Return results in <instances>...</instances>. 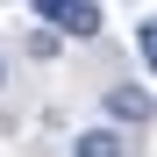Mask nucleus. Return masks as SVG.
<instances>
[{
  "mask_svg": "<svg viewBox=\"0 0 157 157\" xmlns=\"http://www.w3.org/2000/svg\"><path fill=\"white\" fill-rule=\"evenodd\" d=\"M57 29H64V36H78V43H86V36H100V0H64Z\"/></svg>",
  "mask_w": 157,
  "mask_h": 157,
  "instance_id": "2",
  "label": "nucleus"
},
{
  "mask_svg": "<svg viewBox=\"0 0 157 157\" xmlns=\"http://www.w3.org/2000/svg\"><path fill=\"white\" fill-rule=\"evenodd\" d=\"M0 86H7V57H0Z\"/></svg>",
  "mask_w": 157,
  "mask_h": 157,
  "instance_id": "6",
  "label": "nucleus"
},
{
  "mask_svg": "<svg viewBox=\"0 0 157 157\" xmlns=\"http://www.w3.org/2000/svg\"><path fill=\"white\" fill-rule=\"evenodd\" d=\"M157 114V100L143 93V86H107V121H121V128H143Z\"/></svg>",
  "mask_w": 157,
  "mask_h": 157,
  "instance_id": "1",
  "label": "nucleus"
},
{
  "mask_svg": "<svg viewBox=\"0 0 157 157\" xmlns=\"http://www.w3.org/2000/svg\"><path fill=\"white\" fill-rule=\"evenodd\" d=\"M136 50H143V64L157 71V21H136Z\"/></svg>",
  "mask_w": 157,
  "mask_h": 157,
  "instance_id": "4",
  "label": "nucleus"
},
{
  "mask_svg": "<svg viewBox=\"0 0 157 157\" xmlns=\"http://www.w3.org/2000/svg\"><path fill=\"white\" fill-rule=\"evenodd\" d=\"M71 157H128V143H121V128H86L71 143Z\"/></svg>",
  "mask_w": 157,
  "mask_h": 157,
  "instance_id": "3",
  "label": "nucleus"
},
{
  "mask_svg": "<svg viewBox=\"0 0 157 157\" xmlns=\"http://www.w3.org/2000/svg\"><path fill=\"white\" fill-rule=\"evenodd\" d=\"M36 7V21H50V29H57V14H64V0H29Z\"/></svg>",
  "mask_w": 157,
  "mask_h": 157,
  "instance_id": "5",
  "label": "nucleus"
}]
</instances>
